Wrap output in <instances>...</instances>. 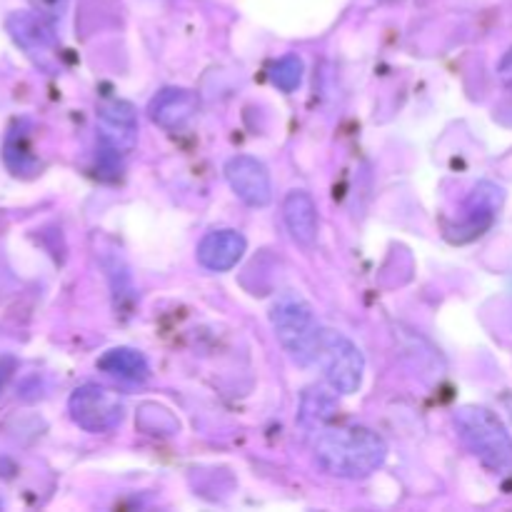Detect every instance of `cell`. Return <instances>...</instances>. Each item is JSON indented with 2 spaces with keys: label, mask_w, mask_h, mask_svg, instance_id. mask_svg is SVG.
Returning <instances> with one entry per match:
<instances>
[{
  "label": "cell",
  "mask_w": 512,
  "mask_h": 512,
  "mask_svg": "<svg viewBox=\"0 0 512 512\" xmlns=\"http://www.w3.org/2000/svg\"><path fill=\"white\" fill-rule=\"evenodd\" d=\"M283 220L293 240L303 248H313L320 233L318 205L308 190H290L283 200Z\"/></svg>",
  "instance_id": "cell-9"
},
{
  "label": "cell",
  "mask_w": 512,
  "mask_h": 512,
  "mask_svg": "<svg viewBox=\"0 0 512 512\" xmlns=\"http://www.w3.org/2000/svg\"><path fill=\"white\" fill-rule=\"evenodd\" d=\"M245 248H248V243L238 230H213L200 240L198 263L213 273H225L243 260Z\"/></svg>",
  "instance_id": "cell-10"
},
{
  "label": "cell",
  "mask_w": 512,
  "mask_h": 512,
  "mask_svg": "<svg viewBox=\"0 0 512 512\" xmlns=\"http://www.w3.org/2000/svg\"><path fill=\"white\" fill-rule=\"evenodd\" d=\"M100 138L113 153H130L138 143V115L125 100H108L98 108Z\"/></svg>",
  "instance_id": "cell-7"
},
{
  "label": "cell",
  "mask_w": 512,
  "mask_h": 512,
  "mask_svg": "<svg viewBox=\"0 0 512 512\" xmlns=\"http://www.w3.org/2000/svg\"><path fill=\"white\" fill-rule=\"evenodd\" d=\"M35 3H38L45 13H53V15H60V10L65 8V0H35Z\"/></svg>",
  "instance_id": "cell-16"
},
{
  "label": "cell",
  "mask_w": 512,
  "mask_h": 512,
  "mask_svg": "<svg viewBox=\"0 0 512 512\" xmlns=\"http://www.w3.org/2000/svg\"><path fill=\"white\" fill-rule=\"evenodd\" d=\"M498 73H500V80H503V83L512 90V50H510V53H505V58L500 60Z\"/></svg>",
  "instance_id": "cell-15"
},
{
  "label": "cell",
  "mask_w": 512,
  "mask_h": 512,
  "mask_svg": "<svg viewBox=\"0 0 512 512\" xmlns=\"http://www.w3.org/2000/svg\"><path fill=\"white\" fill-rule=\"evenodd\" d=\"M200 100L188 88H163L148 105V115L155 125L165 130H178L193 120Z\"/></svg>",
  "instance_id": "cell-8"
},
{
  "label": "cell",
  "mask_w": 512,
  "mask_h": 512,
  "mask_svg": "<svg viewBox=\"0 0 512 512\" xmlns=\"http://www.w3.org/2000/svg\"><path fill=\"white\" fill-rule=\"evenodd\" d=\"M98 368L103 373L113 375L118 380H128V383H145L150 378L148 360L130 348H113L98 360Z\"/></svg>",
  "instance_id": "cell-12"
},
{
  "label": "cell",
  "mask_w": 512,
  "mask_h": 512,
  "mask_svg": "<svg viewBox=\"0 0 512 512\" xmlns=\"http://www.w3.org/2000/svg\"><path fill=\"white\" fill-rule=\"evenodd\" d=\"M5 380H8V365L0 363V388L5 385Z\"/></svg>",
  "instance_id": "cell-17"
},
{
  "label": "cell",
  "mask_w": 512,
  "mask_h": 512,
  "mask_svg": "<svg viewBox=\"0 0 512 512\" xmlns=\"http://www.w3.org/2000/svg\"><path fill=\"white\" fill-rule=\"evenodd\" d=\"M315 463L333 478L360 480L378 473L388 458V445L378 433L360 425L330 428L315 438Z\"/></svg>",
  "instance_id": "cell-1"
},
{
  "label": "cell",
  "mask_w": 512,
  "mask_h": 512,
  "mask_svg": "<svg viewBox=\"0 0 512 512\" xmlns=\"http://www.w3.org/2000/svg\"><path fill=\"white\" fill-rule=\"evenodd\" d=\"M455 428L465 448L495 475H512V438L503 420L488 408L465 405L455 413Z\"/></svg>",
  "instance_id": "cell-2"
},
{
  "label": "cell",
  "mask_w": 512,
  "mask_h": 512,
  "mask_svg": "<svg viewBox=\"0 0 512 512\" xmlns=\"http://www.w3.org/2000/svg\"><path fill=\"white\" fill-rule=\"evenodd\" d=\"M275 338L280 340L290 360L298 365L318 363L323 330L315 320L313 308L300 295H283L270 310Z\"/></svg>",
  "instance_id": "cell-3"
},
{
  "label": "cell",
  "mask_w": 512,
  "mask_h": 512,
  "mask_svg": "<svg viewBox=\"0 0 512 512\" xmlns=\"http://www.w3.org/2000/svg\"><path fill=\"white\" fill-rule=\"evenodd\" d=\"M70 418L88 433H110L123 423L125 405L103 385H80L68 400Z\"/></svg>",
  "instance_id": "cell-5"
},
{
  "label": "cell",
  "mask_w": 512,
  "mask_h": 512,
  "mask_svg": "<svg viewBox=\"0 0 512 512\" xmlns=\"http://www.w3.org/2000/svg\"><path fill=\"white\" fill-rule=\"evenodd\" d=\"M318 365L323 368L330 388L338 390V393L353 395L363 385L365 358L348 335L335 333V330H323Z\"/></svg>",
  "instance_id": "cell-4"
},
{
  "label": "cell",
  "mask_w": 512,
  "mask_h": 512,
  "mask_svg": "<svg viewBox=\"0 0 512 512\" xmlns=\"http://www.w3.org/2000/svg\"><path fill=\"white\" fill-rule=\"evenodd\" d=\"M225 178H228L233 193L250 208H265L273 200V180L268 168L253 155H235L225 165Z\"/></svg>",
  "instance_id": "cell-6"
},
{
  "label": "cell",
  "mask_w": 512,
  "mask_h": 512,
  "mask_svg": "<svg viewBox=\"0 0 512 512\" xmlns=\"http://www.w3.org/2000/svg\"><path fill=\"white\" fill-rule=\"evenodd\" d=\"M303 73L305 65L298 55H283V58L275 60V63L270 65V80H273V85H278L283 93L298 90L300 83H303Z\"/></svg>",
  "instance_id": "cell-14"
},
{
  "label": "cell",
  "mask_w": 512,
  "mask_h": 512,
  "mask_svg": "<svg viewBox=\"0 0 512 512\" xmlns=\"http://www.w3.org/2000/svg\"><path fill=\"white\" fill-rule=\"evenodd\" d=\"M10 30H13V38L18 40L20 48H23L30 58L45 63L43 58L53 55V30H50L43 20L35 18V15H15V18H10Z\"/></svg>",
  "instance_id": "cell-11"
},
{
  "label": "cell",
  "mask_w": 512,
  "mask_h": 512,
  "mask_svg": "<svg viewBox=\"0 0 512 512\" xmlns=\"http://www.w3.org/2000/svg\"><path fill=\"white\" fill-rule=\"evenodd\" d=\"M5 165H8L15 175H30L38 168V158L30 153L25 130H13V133L8 135V140H5Z\"/></svg>",
  "instance_id": "cell-13"
}]
</instances>
